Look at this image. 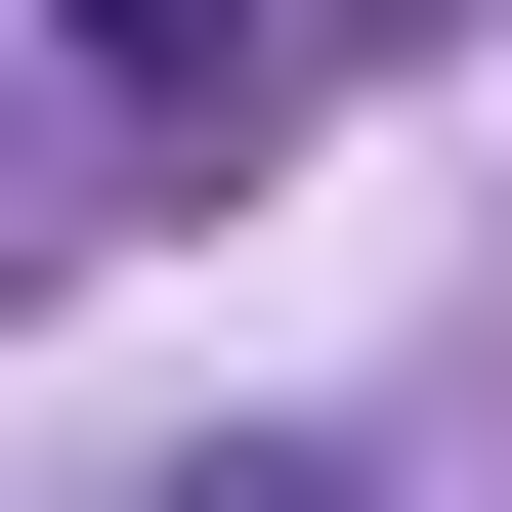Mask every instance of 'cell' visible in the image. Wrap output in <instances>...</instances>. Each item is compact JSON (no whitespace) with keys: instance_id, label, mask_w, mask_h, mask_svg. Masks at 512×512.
Returning <instances> with one entry per match:
<instances>
[{"instance_id":"1","label":"cell","mask_w":512,"mask_h":512,"mask_svg":"<svg viewBox=\"0 0 512 512\" xmlns=\"http://www.w3.org/2000/svg\"><path fill=\"white\" fill-rule=\"evenodd\" d=\"M43 43H86L128 128H256V86H299V0H43Z\"/></svg>"},{"instance_id":"2","label":"cell","mask_w":512,"mask_h":512,"mask_svg":"<svg viewBox=\"0 0 512 512\" xmlns=\"http://www.w3.org/2000/svg\"><path fill=\"white\" fill-rule=\"evenodd\" d=\"M128 512H342V470H299V427H214V470H128Z\"/></svg>"},{"instance_id":"3","label":"cell","mask_w":512,"mask_h":512,"mask_svg":"<svg viewBox=\"0 0 512 512\" xmlns=\"http://www.w3.org/2000/svg\"><path fill=\"white\" fill-rule=\"evenodd\" d=\"M0 256H43V214H0Z\"/></svg>"}]
</instances>
